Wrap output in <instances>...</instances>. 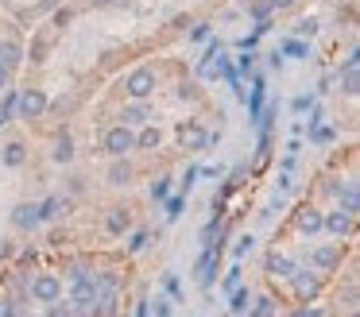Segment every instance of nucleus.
Returning a JSON list of instances; mask_svg holds the SVG:
<instances>
[{
	"instance_id": "f257e3e1",
	"label": "nucleus",
	"mask_w": 360,
	"mask_h": 317,
	"mask_svg": "<svg viewBox=\"0 0 360 317\" xmlns=\"http://www.w3.org/2000/svg\"><path fill=\"white\" fill-rule=\"evenodd\" d=\"M155 85H159V74H155V70H148V66H140V70H132V74H128L124 93L132 101H148L151 93H155Z\"/></svg>"
},
{
	"instance_id": "f03ea898",
	"label": "nucleus",
	"mask_w": 360,
	"mask_h": 317,
	"mask_svg": "<svg viewBox=\"0 0 360 317\" xmlns=\"http://www.w3.org/2000/svg\"><path fill=\"white\" fill-rule=\"evenodd\" d=\"M47 93L43 89H20L16 93V112L24 116V120H39L43 112H47Z\"/></svg>"
},
{
	"instance_id": "7ed1b4c3",
	"label": "nucleus",
	"mask_w": 360,
	"mask_h": 317,
	"mask_svg": "<svg viewBox=\"0 0 360 317\" xmlns=\"http://www.w3.org/2000/svg\"><path fill=\"white\" fill-rule=\"evenodd\" d=\"M132 147H136V136H132V128H128V124H117V128L105 131V151H109L112 159H124Z\"/></svg>"
},
{
	"instance_id": "20e7f679",
	"label": "nucleus",
	"mask_w": 360,
	"mask_h": 317,
	"mask_svg": "<svg viewBox=\"0 0 360 317\" xmlns=\"http://www.w3.org/2000/svg\"><path fill=\"white\" fill-rule=\"evenodd\" d=\"M58 294H63V283H58V275H39V278L32 283V298L43 302V306L58 302Z\"/></svg>"
},
{
	"instance_id": "39448f33",
	"label": "nucleus",
	"mask_w": 360,
	"mask_h": 317,
	"mask_svg": "<svg viewBox=\"0 0 360 317\" xmlns=\"http://www.w3.org/2000/svg\"><path fill=\"white\" fill-rule=\"evenodd\" d=\"M179 139H182V147H186V151H202V147L210 143V131H205L198 120H186L179 128Z\"/></svg>"
},
{
	"instance_id": "423d86ee",
	"label": "nucleus",
	"mask_w": 360,
	"mask_h": 317,
	"mask_svg": "<svg viewBox=\"0 0 360 317\" xmlns=\"http://www.w3.org/2000/svg\"><path fill=\"white\" fill-rule=\"evenodd\" d=\"M0 66L8 70V74L24 66V46H20L16 39H0Z\"/></svg>"
},
{
	"instance_id": "0eeeda50",
	"label": "nucleus",
	"mask_w": 360,
	"mask_h": 317,
	"mask_svg": "<svg viewBox=\"0 0 360 317\" xmlns=\"http://www.w3.org/2000/svg\"><path fill=\"white\" fill-rule=\"evenodd\" d=\"M97 294H101V290H97V283H94L89 275L74 278V302H78V306H94Z\"/></svg>"
},
{
	"instance_id": "6e6552de",
	"label": "nucleus",
	"mask_w": 360,
	"mask_h": 317,
	"mask_svg": "<svg viewBox=\"0 0 360 317\" xmlns=\"http://www.w3.org/2000/svg\"><path fill=\"white\" fill-rule=\"evenodd\" d=\"M321 228H329L333 236H349L352 232V213H329V216H321Z\"/></svg>"
},
{
	"instance_id": "1a4fd4ad",
	"label": "nucleus",
	"mask_w": 360,
	"mask_h": 317,
	"mask_svg": "<svg viewBox=\"0 0 360 317\" xmlns=\"http://www.w3.org/2000/svg\"><path fill=\"white\" fill-rule=\"evenodd\" d=\"M290 278H295V290L302 294V298H314V294L321 290V278H318V275H310V271H295Z\"/></svg>"
},
{
	"instance_id": "9d476101",
	"label": "nucleus",
	"mask_w": 360,
	"mask_h": 317,
	"mask_svg": "<svg viewBox=\"0 0 360 317\" xmlns=\"http://www.w3.org/2000/svg\"><path fill=\"white\" fill-rule=\"evenodd\" d=\"M310 263L314 267H337V263H341V244H329V247H318V252L310 255Z\"/></svg>"
},
{
	"instance_id": "9b49d317",
	"label": "nucleus",
	"mask_w": 360,
	"mask_h": 317,
	"mask_svg": "<svg viewBox=\"0 0 360 317\" xmlns=\"http://www.w3.org/2000/svg\"><path fill=\"white\" fill-rule=\"evenodd\" d=\"M341 85H345V93H349V97H356V93H360V77H356V51L349 54V62H345Z\"/></svg>"
},
{
	"instance_id": "f8f14e48",
	"label": "nucleus",
	"mask_w": 360,
	"mask_h": 317,
	"mask_svg": "<svg viewBox=\"0 0 360 317\" xmlns=\"http://www.w3.org/2000/svg\"><path fill=\"white\" fill-rule=\"evenodd\" d=\"M217 255L221 252H205L202 263H198V278H202V286H213V278H217Z\"/></svg>"
},
{
	"instance_id": "ddd939ff",
	"label": "nucleus",
	"mask_w": 360,
	"mask_h": 317,
	"mask_svg": "<svg viewBox=\"0 0 360 317\" xmlns=\"http://www.w3.org/2000/svg\"><path fill=\"white\" fill-rule=\"evenodd\" d=\"M12 221H16V228H35L39 224V205H16Z\"/></svg>"
},
{
	"instance_id": "4468645a",
	"label": "nucleus",
	"mask_w": 360,
	"mask_h": 317,
	"mask_svg": "<svg viewBox=\"0 0 360 317\" xmlns=\"http://www.w3.org/2000/svg\"><path fill=\"white\" fill-rule=\"evenodd\" d=\"M151 120V108L143 105V101H132V105L124 108V124H148Z\"/></svg>"
},
{
	"instance_id": "2eb2a0df",
	"label": "nucleus",
	"mask_w": 360,
	"mask_h": 317,
	"mask_svg": "<svg viewBox=\"0 0 360 317\" xmlns=\"http://www.w3.org/2000/svg\"><path fill=\"white\" fill-rule=\"evenodd\" d=\"M109 182H112V186H128V182H132V162H124V159H117V162H112Z\"/></svg>"
},
{
	"instance_id": "dca6fc26",
	"label": "nucleus",
	"mask_w": 360,
	"mask_h": 317,
	"mask_svg": "<svg viewBox=\"0 0 360 317\" xmlns=\"http://www.w3.org/2000/svg\"><path fill=\"white\" fill-rule=\"evenodd\" d=\"M298 228H302L306 236L321 232V213H314V209H302V213H298Z\"/></svg>"
},
{
	"instance_id": "f3484780",
	"label": "nucleus",
	"mask_w": 360,
	"mask_h": 317,
	"mask_svg": "<svg viewBox=\"0 0 360 317\" xmlns=\"http://www.w3.org/2000/svg\"><path fill=\"white\" fill-rule=\"evenodd\" d=\"M51 155H55V162H70L74 159V139L63 131V136L55 139V151H51Z\"/></svg>"
},
{
	"instance_id": "a211bd4d",
	"label": "nucleus",
	"mask_w": 360,
	"mask_h": 317,
	"mask_svg": "<svg viewBox=\"0 0 360 317\" xmlns=\"http://www.w3.org/2000/svg\"><path fill=\"white\" fill-rule=\"evenodd\" d=\"M4 162H8V167H24V162H27V147L12 139V143L4 147Z\"/></svg>"
},
{
	"instance_id": "6ab92c4d",
	"label": "nucleus",
	"mask_w": 360,
	"mask_h": 317,
	"mask_svg": "<svg viewBox=\"0 0 360 317\" xmlns=\"http://www.w3.org/2000/svg\"><path fill=\"white\" fill-rule=\"evenodd\" d=\"M163 143V131L159 128H143L140 136H136V147H143V151H151V147H159Z\"/></svg>"
},
{
	"instance_id": "aec40b11",
	"label": "nucleus",
	"mask_w": 360,
	"mask_h": 317,
	"mask_svg": "<svg viewBox=\"0 0 360 317\" xmlns=\"http://www.w3.org/2000/svg\"><path fill=\"white\" fill-rule=\"evenodd\" d=\"M63 213H66V201H58V198H51L39 205V221H55V216H63Z\"/></svg>"
},
{
	"instance_id": "412c9836",
	"label": "nucleus",
	"mask_w": 360,
	"mask_h": 317,
	"mask_svg": "<svg viewBox=\"0 0 360 317\" xmlns=\"http://www.w3.org/2000/svg\"><path fill=\"white\" fill-rule=\"evenodd\" d=\"M267 271H271V275H295V263L290 259H283V255H271V259H267Z\"/></svg>"
},
{
	"instance_id": "4be33fe9",
	"label": "nucleus",
	"mask_w": 360,
	"mask_h": 317,
	"mask_svg": "<svg viewBox=\"0 0 360 317\" xmlns=\"http://www.w3.org/2000/svg\"><path fill=\"white\" fill-rule=\"evenodd\" d=\"M128 224H132V216H128L124 209H112L109 213V232H124Z\"/></svg>"
},
{
	"instance_id": "5701e85b",
	"label": "nucleus",
	"mask_w": 360,
	"mask_h": 317,
	"mask_svg": "<svg viewBox=\"0 0 360 317\" xmlns=\"http://www.w3.org/2000/svg\"><path fill=\"white\" fill-rule=\"evenodd\" d=\"M12 112H16V89H8V97H4V105H0V128L12 124Z\"/></svg>"
},
{
	"instance_id": "b1692460",
	"label": "nucleus",
	"mask_w": 360,
	"mask_h": 317,
	"mask_svg": "<svg viewBox=\"0 0 360 317\" xmlns=\"http://www.w3.org/2000/svg\"><path fill=\"white\" fill-rule=\"evenodd\" d=\"M337 193H341V190H337ZM341 201H345V213H356V209H360V198H356V186H345Z\"/></svg>"
},
{
	"instance_id": "393cba45",
	"label": "nucleus",
	"mask_w": 360,
	"mask_h": 317,
	"mask_svg": "<svg viewBox=\"0 0 360 317\" xmlns=\"http://www.w3.org/2000/svg\"><path fill=\"white\" fill-rule=\"evenodd\" d=\"M252 317H275V302H271V298H256V306H252Z\"/></svg>"
},
{
	"instance_id": "a878e982",
	"label": "nucleus",
	"mask_w": 360,
	"mask_h": 317,
	"mask_svg": "<svg viewBox=\"0 0 360 317\" xmlns=\"http://www.w3.org/2000/svg\"><path fill=\"white\" fill-rule=\"evenodd\" d=\"M233 309H236V313H240V309H248V294H244L240 286L233 290Z\"/></svg>"
},
{
	"instance_id": "bb28decb",
	"label": "nucleus",
	"mask_w": 360,
	"mask_h": 317,
	"mask_svg": "<svg viewBox=\"0 0 360 317\" xmlns=\"http://www.w3.org/2000/svg\"><path fill=\"white\" fill-rule=\"evenodd\" d=\"M179 97H182V101H194V97H198V85H194V82H182V85H179Z\"/></svg>"
},
{
	"instance_id": "cd10ccee",
	"label": "nucleus",
	"mask_w": 360,
	"mask_h": 317,
	"mask_svg": "<svg viewBox=\"0 0 360 317\" xmlns=\"http://www.w3.org/2000/svg\"><path fill=\"white\" fill-rule=\"evenodd\" d=\"M298 35H318V20H302L298 23Z\"/></svg>"
},
{
	"instance_id": "c85d7f7f",
	"label": "nucleus",
	"mask_w": 360,
	"mask_h": 317,
	"mask_svg": "<svg viewBox=\"0 0 360 317\" xmlns=\"http://www.w3.org/2000/svg\"><path fill=\"white\" fill-rule=\"evenodd\" d=\"M333 139V128H314V143H329Z\"/></svg>"
},
{
	"instance_id": "c756f323",
	"label": "nucleus",
	"mask_w": 360,
	"mask_h": 317,
	"mask_svg": "<svg viewBox=\"0 0 360 317\" xmlns=\"http://www.w3.org/2000/svg\"><path fill=\"white\" fill-rule=\"evenodd\" d=\"M43 54H47V39H39V43L32 46V62H43Z\"/></svg>"
},
{
	"instance_id": "7c9ffc66",
	"label": "nucleus",
	"mask_w": 360,
	"mask_h": 317,
	"mask_svg": "<svg viewBox=\"0 0 360 317\" xmlns=\"http://www.w3.org/2000/svg\"><path fill=\"white\" fill-rule=\"evenodd\" d=\"M51 317H74L70 306H58V302H51Z\"/></svg>"
},
{
	"instance_id": "2f4dec72",
	"label": "nucleus",
	"mask_w": 360,
	"mask_h": 317,
	"mask_svg": "<svg viewBox=\"0 0 360 317\" xmlns=\"http://www.w3.org/2000/svg\"><path fill=\"white\" fill-rule=\"evenodd\" d=\"M267 4H271V12H290V8H295V0H267Z\"/></svg>"
},
{
	"instance_id": "473e14b6",
	"label": "nucleus",
	"mask_w": 360,
	"mask_h": 317,
	"mask_svg": "<svg viewBox=\"0 0 360 317\" xmlns=\"http://www.w3.org/2000/svg\"><path fill=\"white\" fill-rule=\"evenodd\" d=\"M190 35H194L198 43H202V39H210V23H194V31H190Z\"/></svg>"
},
{
	"instance_id": "72a5a7b5",
	"label": "nucleus",
	"mask_w": 360,
	"mask_h": 317,
	"mask_svg": "<svg viewBox=\"0 0 360 317\" xmlns=\"http://www.w3.org/2000/svg\"><path fill=\"white\" fill-rule=\"evenodd\" d=\"M66 23H70V8H58V12H55V27H66Z\"/></svg>"
},
{
	"instance_id": "f704fd0d",
	"label": "nucleus",
	"mask_w": 360,
	"mask_h": 317,
	"mask_svg": "<svg viewBox=\"0 0 360 317\" xmlns=\"http://www.w3.org/2000/svg\"><path fill=\"white\" fill-rule=\"evenodd\" d=\"M182 213V198H171L167 201V216H179Z\"/></svg>"
},
{
	"instance_id": "c9c22d12",
	"label": "nucleus",
	"mask_w": 360,
	"mask_h": 317,
	"mask_svg": "<svg viewBox=\"0 0 360 317\" xmlns=\"http://www.w3.org/2000/svg\"><path fill=\"white\" fill-rule=\"evenodd\" d=\"M151 198H155V201H167V182H155V186H151Z\"/></svg>"
},
{
	"instance_id": "e433bc0d",
	"label": "nucleus",
	"mask_w": 360,
	"mask_h": 317,
	"mask_svg": "<svg viewBox=\"0 0 360 317\" xmlns=\"http://www.w3.org/2000/svg\"><path fill=\"white\" fill-rule=\"evenodd\" d=\"M143 247H148V236H143V232H136V236H132V252H143Z\"/></svg>"
},
{
	"instance_id": "4c0bfd02",
	"label": "nucleus",
	"mask_w": 360,
	"mask_h": 317,
	"mask_svg": "<svg viewBox=\"0 0 360 317\" xmlns=\"http://www.w3.org/2000/svg\"><path fill=\"white\" fill-rule=\"evenodd\" d=\"M225 286H229V290H236V286H240V271H229V278H225Z\"/></svg>"
},
{
	"instance_id": "58836bf2",
	"label": "nucleus",
	"mask_w": 360,
	"mask_h": 317,
	"mask_svg": "<svg viewBox=\"0 0 360 317\" xmlns=\"http://www.w3.org/2000/svg\"><path fill=\"white\" fill-rule=\"evenodd\" d=\"M0 317H16V309H12V302L0 298Z\"/></svg>"
},
{
	"instance_id": "ea45409f",
	"label": "nucleus",
	"mask_w": 360,
	"mask_h": 317,
	"mask_svg": "<svg viewBox=\"0 0 360 317\" xmlns=\"http://www.w3.org/2000/svg\"><path fill=\"white\" fill-rule=\"evenodd\" d=\"M8 82H12V74H8V70H4V66H0V93L8 89Z\"/></svg>"
},
{
	"instance_id": "a19ab883",
	"label": "nucleus",
	"mask_w": 360,
	"mask_h": 317,
	"mask_svg": "<svg viewBox=\"0 0 360 317\" xmlns=\"http://www.w3.org/2000/svg\"><path fill=\"white\" fill-rule=\"evenodd\" d=\"M155 317H171V306H167V302H155Z\"/></svg>"
},
{
	"instance_id": "79ce46f5",
	"label": "nucleus",
	"mask_w": 360,
	"mask_h": 317,
	"mask_svg": "<svg viewBox=\"0 0 360 317\" xmlns=\"http://www.w3.org/2000/svg\"><path fill=\"white\" fill-rule=\"evenodd\" d=\"M283 51H287V54H306V46H302V43H287Z\"/></svg>"
},
{
	"instance_id": "37998d69",
	"label": "nucleus",
	"mask_w": 360,
	"mask_h": 317,
	"mask_svg": "<svg viewBox=\"0 0 360 317\" xmlns=\"http://www.w3.org/2000/svg\"><path fill=\"white\" fill-rule=\"evenodd\" d=\"M136 0H109V8H132Z\"/></svg>"
},
{
	"instance_id": "c03bdc74",
	"label": "nucleus",
	"mask_w": 360,
	"mask_h": 317,
	"mask_svg": "<svg viewBox=\"0 0 360 317\" xmlns=\"http://www.w3.org/2000/svg\"><path fill=\"white\" fill-rule=\"evenodd\" d=\"M12 255V244H4V240H0V259H8Z\"/></svg>"
},
{
	"instance_id": "a18cd8bd",
	"label": "nucleus",
	"mask_w": 360,
	"mask_h": 317,
	"mask_svg": "<svg viewBox=\"0 0 360 317\" xmlns=\"http://www.w3.org/2000/svg\"><path fill=\"white\" fill-rule=\"evenodd\" d=\"M295 317H321V313H318V309H298Z\"/></svg>"
},
{
	"instance_id": "49530a36",
	"label": "nucleus",
	"mask_w": 360,
	"mask_h": 317,
	"mask_svg": "<svg viewBox=\"0 0 360 317\" xmlns=\"http://www.w3.org/2000/svg\"><path fill=\"white\" fill-rule=\"evenodd\" d=\"M58 4V0H39V8H43V12H47V8H55Z\"/></svg>"
},
{
	"instance_id": "de8ad7c7",
	"label": "nucleus",
	"mask_w": 360,
	"mask_h": 317,
	"mask_svg": "<svg viewBox=\"0 0 360 317\" xmlns=\"http://www.w3.org/2000/svg\"><path fill=\"white\" fill-rule=\"evenodd\" d=\"M89 4H94V8H109V0H89Z\"/></svg>"
},
{
	"instance_id": "09e8293b",
	"label": "nucleus",
	"mask_w": 360,
	"mask_h": 317,
	"mask_svg": "<svg viewBox=\"0 0 360 317\" xmlns=\"http://www.w3.org/2000/svg\"><path fill=\"white\" fill-rule=\"evenodd\" d=\"M244 4H248V0H244Z\"/></svg>"
}]
</instances>
